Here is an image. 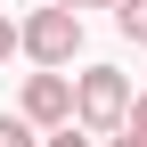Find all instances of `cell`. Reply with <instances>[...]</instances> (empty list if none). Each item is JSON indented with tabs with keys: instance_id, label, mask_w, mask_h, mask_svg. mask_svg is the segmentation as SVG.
<instances>
[{
	"instance_id": "7a4b0ae2",
	"label": "cell",
	"mask_w": 147,
	"mask_h": 147,
	"mask_svg": "<svg viewBox=\"0 0 147 147\" xmlns=\"http://www.w3.org/2000/svg\"><path fill=\"white\" fill-rule=\"evenodd\" d=\"M16 25H25V57L41 74H65L82 57V16L74 8H33V16H16Z\"/></svg>"
},
{
	"instance_id": "6da1fadb",
	"label": "cell",
	"mask_w": 147,
	"mask_h": 147,
	"mask_svg": "<svg viewBox=\"0 0 147 147\" xmlns=\"http://www.w3.org/2000/svg\"><path fill=\"white\" fill-rule=\"evenodd\" d=\"M131 74L123 65H82L74 74V123H82L90 139H123L131 131Z\"/></svg>"
},
{
	"instance_id": "30bf717a",
	"label": "cell",
	"mask_w": 147,
	"mask_h": 147,
	"mask_svg": "<svg viewBox=\"0 0 147 147\" xmlns=\"http://www.w3.org/2000/svg\"><path fill=\"white\" fill-rule=\"evenodd\" d=\"M106 147H147V139H131V131H123V139H106Z\"/></svg>"
},
{
	"instance_id": "5b68a950",
	"label": "cell",
	"mask_w": 147,
	"mask_h": 147,
	"mask_svg": "<svg viewBox=\"0 0 147 147\" xmlns=\"http://www.w3.org/2000/svg\"><path fill=\"white\" fill-rule=\"evenodd\" d=\"M115 25H123V33L147 49V0H123V8H115Z\"/></svg>"
},
{
	"instance_id": "9c48e42d",
	"label": "cell",
	"mask_w": 147,
	"mask_h": 147,
	"mask_svg": "<svg viewBox=\"0 0 147 147\" xmlns=\"http://www.w3.org/2000/svg\"><path fill=\"white\" fill-rule=\"evenodd\" d=\"M131 139H147V90H139V106H131Z\"/></svg>"
},
{
	"instance_id": "277c9868",
	"label": "cell",
	"mask_w": 147,
	"mask_h": 147,
	"mask_svg": "<svg viewBox=\"0 0 147 147\" xmlns=\"http://www.w3.org/2000/svg\"><path fill=\"white\" fill-rule=\"evenodd\" d=\"M0 147H49V139H41V131H33V123H25V115H0Z\"/></svg>"
},
{
	"instance_id": "3957f363",
	"label": "cell",
	"mask_w": 147,
	"mask_h": 147,
	"mask_svg": "<svg viewBox=\"0 0 147 147\" xmlns=\"http://www.w3.org/2000/svg\"><path fill=\"white\" fill-rule=\"evenodd\" d=\"M16 115H25L33 131H74V74H25Z\"/></svg>"
},
{
	"instance_id": "52a82bcc",
	"label": "cell",
	"mask_w": 147,
	"mask_h": 147,
	"mask_svg": "<svg viewBox=\"0 0 147 147\" xmlns=\"http://www.w3.org/2000/svg\"><path fill=\"white\" fill-rule=\"evenodd\" d=\"M49 147H98V139H90L82 123H74V131H49Z\"/></svg>"
},
{
	"instance_id": "ba28073f",
	"label": "cell",
	"mask_w": 147,
	"mask_h": 147,
	"mask_svg": "<svg viewBox=\"0 0 147 147\" xmlns=\"http://www.w3.org/2000/svg\"><path fill=\"white\" fill-rule=\"evenodd\" d=\"M49 8H74L82 16V8H123V0H49Z\"/></svg>"
},
{
	"instance_id": "8992f818",
	"label": "cell",
	"mask_w": 147,
	"mask_h": 147,
	"mask_svg": "<svg viewBox=\"0 0 147 147\" xmlns=\"http://www.w3.org/2000/svg\"><path fill=\"white\" fill-rule=\"evenodd\" d=\"M16 49H25V25H16V16H8V8H0V65H8V57H16Z\"/></svg>"
}]
</instances>
